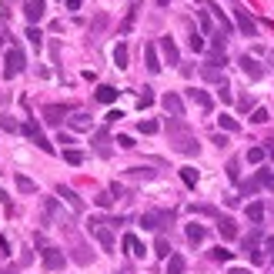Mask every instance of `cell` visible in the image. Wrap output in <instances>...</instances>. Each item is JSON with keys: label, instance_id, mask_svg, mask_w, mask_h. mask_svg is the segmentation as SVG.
Returning a JSON list of instances; mask_svg holds the SVG:
<instances>
[{"label": "cell", "instance_id": "obj_8", "mask_svg": "<svg viewBox=\"0 0 274 274\" xmlns=\"http://www.w3.org/2000/svg\"><path fill=\"white\" fill-rule=\"evenodd\" d=\"M67 110H71V107H60V104H47V107H44V121H47V124H60Z\"/></svg>", "mask_w": 274, "mask_h": 274}, {"label": "cell", "instance_id": "obj_36", "mask_svg": "<svg viewBox=\"0 0 274 274\" xmlns=\"http://www.w3.org/2000/svg\"><path fill=\"white\" fill-rule=\"evenodd\" d=\"M204 80H214V84H218V80H221V71H218V67H204Z\"/></svg>", "mask_w": 274, "mask_h": 274}, {"label": "cell", "instance_id": "obj_45", "mask_svg": "<svg viewBox=\"0 0 274 274\" xmlns=\"http://www.w3.org/2000/svg\"><path fill=\"white\" fill-rule=\"evenodd\" d=\"M227 177H231V181H238V161H231V164H227Z\"/></svg>", "mask_w": 274, "mask_h": 274}, {"label": "cell", "instance_id": "obj_23", "mask_svg": "<svg viewBox=\"0 0 274 274\" xmlns=\"http://www.w3.org/2000/svg\"><path fill=\"white\" fill-rule=\"evenodd\" d=\"M114 64H117L121 71L127 67V47H124V44H117V47H114Z\"/></svg>", "mask_w": 274, "mask_h": 274}, {"label": "cell", "instance_id": "obj_47", "mask_svg": "<svg viewBox=\"0 0 274 274\" xmlns=\"http://www.w3.org/2000/svg\"><path fill=\"white\" fill-rule=\"evenodd\" d=\"M264 150H268V157L274 161V141H268V147H264Z\"/></svg>", "mask_w": 274, "mask_h": 274}, {"label": "cell", "instance_id": "obj_29", "mask_svg": "<svg viewBox=\"0 0 274 274\" xmlns=\"http://www.w3.org/2000/svg\"><path fill=\"white\" fill-rule=\"evenodd\" d=\"M264 157H268V150H264V147H251V150H248V161H251V164H261Z\"/></svg>", "mask_w": 274, "mask_h": 274}, {"label": "cell", "instance_id": "obj_10", "mask_svg": "<svg viewBox=\"0 0 274 274\" xmlns=\"http://www.w3.org/2000/svg\"><path fill=\"white\" fill-rule=\"evenodd\" d=\"M174 147H177V150H181V154H187V157H191V154H198V150H201V144H198V141H194V137H191V134H184L181 141H174Z\"/></svg>", "mask_w": 274, "mask_h": 274}, {"label": "cell", "instance_id": "obj_43", "mask_svg": "<svg viewBox=\"0 0 274 274\" xmlns=\"http://www.w3.org/2000/svg\"><path fill=\"white\" fill-rule=\"evenodd\" d=\"M117 144H121L124 150H127V147H134V137H127V134H121V137H117Z\"/></svg>", "mask_w": 274, "mask_h": 274}, {"label": "cell", "instance_id": "obj_34", "mask_svg": "<svg viewBox=\"0 0 274 274\" xmlns=\"http://www.w3.org/2000/svg\"><path fill=\"white\" fill-rule=\"evenodd\" d=\"M94 201H97V207H110V204H114V194H110V191H100Z\"/></svg>", "mask_w": 274, "mask_h": 274}, {"label": "cell", "instance_id": "obj_30", "mask_svg": "<svg viewBox=\"0 0 274 274\" xmlns=\"http://www.w3.org/2000/svg\"><path fill=\"white\" fill-rule=\"evenodd\" d=\"M154 254H157V257H171V244H167V238H157V244H154Z\"/></svg>", "mask_w": 274, "mask_h": 274}, {"label": "cell", "instance_id": "obj_37", "mask_svg": "<svg viewBox=\"0 0 274 274\" xmlns=\"http://www.w3.org/2000/svg\"><path fill=\"white\" fill-rule=\"evenodd\" d=\"M40 30H37V27H27V40H30V44H34V47H40Z\"/></svg>", "mask_w": 274, "mask_h": 274}, {"label": "cell", "instance_id": "obj_33", "mask_svg": "<svg viewBox=\"0 0 274 274\" xmlns=\"http://www.w3.org/2000/svg\"><path fill=\"white\" fill-rule=\"evenodd\" d=\"M207 10H211V14H214V17L221 20V27H224V30H231V20L224 17V10H221V7H214V3H211V7H207Z\"/></svg>", "mask_w": 274, "mask_h": 274}, {"label": "cell", "instance_id": "obj_2", "mask_svg": "<svg viewBox=\"0 0 274 274\" xmlns=\"http://www.w3.org/2000/svg\"><path fill=\"white\" fill-rule=\"evenodd\" d=\"M24 64H27L24 50L10 47V50H7V57H3V77H7V80H10V77H17V74L24 71Z\"/></svg>", "mask_w": 274, "mask_h": 274}, {"label": "cell", "instance_id": "obj_41", "mask_svg": "<svg viewBox=\"0 0 274 274\" xmlns=\"http://www.w3.org/2000/svg\"><path fill=\"white\" fill-rule=\"evenodd\" d=\"M137 104H141V107H147V104H154V94H150V91L144 87V94L137 97Z\"/></svg>", "mask_w": 274, "mask_h": 274}, {"label": "cell", "instance_id": "obj_11", "mask_svg": "<svg viewBox=\"0 0 274 274\" xmlns=\"http://www.w3.org/2000/svg\"><path fill=\"white\" fill-rule=\"evenodd\" d=\"M161 50H164L167 64H181V60H177V44H174V37H161Z\"/></svg>", "mask_w": 274, "mask_h": 274}, {"label": "cell", "instance_id": "obj_9", "mask_svg": "<svg viewBox=\"0 0 274 274\" xmlns=\"http://www.w3.org/2000/svg\"><path fill=\"white\" fill-rule=\"evenodd\" d=\"M164 110L174 114V117H184V100L177 97V94H164Z\"/></svg>", "mask_w": 274, "mask_h": 274}, {"label": "cell", "instance_id": "obj_39", "mask_svg": "<svg viewBox=\"0 0 274 274\" xmlns=\"http://www.w3.org/2000/svg\"><path fill=\"white\" fill-rule=\"evenodd\" d=\"M264 121H268V110H264V107H257L254 114H251V124H264Z\"/></svg>", "mask_w": 274, "mask_h": 274}, {"label": "cell", "instance_id": "obj_20", "mask_svg": "<svg viewBox=\"0 0 274 274\" xmlns=\"http://www.w3.org/2000/svg\"><path fill=\"white\" fill-rule=\"evenodd\" d=\"M184 268H187V261H184L181 254H171V257H167V274H184Z\"/></svg>", "mask_w": 274, "mask_h": 274}, {"label": "cell", "instance_id": "obj_46", "mask_svg": "<svg viewBox=\"0 0 274 274\" xmlns=\"http://www.w3.org/2000/svg\"><path fill=\"white\" fill-rule=\"evenodd\" d=\"M67 10H80V0H67Z\"/></svg>", "mask_w": 274, "mask_h": 274}, {"label": "cell", "instance_id": "obj_13", "mask_svg": "<svg viewBox=\"0 0 274 274\" xmlns=\"http://www.w3.org/2000/svg\"><path fill=\"white\" fill-rule=\"evenodd\" d=\"M124 248H127L130 257H144V251H147V248H144L137 238H134V234H124Z\"/></svg>", "mask_w": 274, "mask_h": 274}, {"label": "cell", "instance_id": "obj_28", "mask_svg": "<svg viewBox=\"0 0 274 274\" xmlns=\"http://www.w3.org/2000/svg\"><path fill=\"white\" fill-rule=\"evenodd\" d=\"M64 161H67V164H84V154H80V150H74V147H67V150H64Z\"/></svg>", "mask_w": 274, "mask_h": 274}, {"label": "cell", "instance_id": "obj_24", "mask_svg": "<svg viewBox=\"0 0 274 274\" xmlns=\"http://www.w3.org/2000/svg\"><path fill=\"white\" fill-rule=\"evenodd\" d=\"M17 191H20V194H34V191H37V184L30 181V177H24V174H17Z\"/></svg>", "mask_w": 274, "mask_h": 274}, {"label": "cell", "instance_id": "obj_38", "mask_svg": "<svg viewBox=\"0 0 274 274\" xmlns=\"http://www.w3.org/2000/svg\"><path fill=\"white\" fill-rule=\"evenodd\" d=\"M191 50H194V54H201V50H204V40H201V34H191Z\"/></svg>", "mask_w": 274, "mask_h": 274}, {"label": "cell", "instance_id": "obj_15", "mask_svg": "<svg viewBox=\"0 0 274 274\" xmlns=\"http://www.w3.org/2000/svg\"><path fill=\"white\" fill-rule=\"evenodd\" d=\"M218 231H221V238H227V241L238 238V224H234L231 218H221V221H218Z\"/></svg>", "mask_w": 274, "mask_h": 274}, {"label": "cell", "instance_id": "obj_1", "mask_svg": "<svg viewBox=\"0 0 274 274\" xmlns=\"http://www.w3.org/2000/svg\"><path fill=\"white\" fill-rule=\"evenodd\" d=\"M87 231L100 241L104 251H114V234H110V227H107V221H104V218H91V221H87Z\"/></svg>", "mask_w": 274, "mask_h": 274}, {"label": "cell", "instance_id": "obj_51", "mask_svg": "<svg viewBox=\"0 0 274 274\" xmlns=\"http://www.w3.org/2000/svg\"><path fill=\"white\" fill-rule=\"evenodd\" d=\"M268 248H271V251H274V238H268Z\"/></svg>", "mask_w": 274, "mask_h": 274}, {"label": "cell", "instance_id": "obj_21", "mask_svg": "<svg viewBox=\"0 0 274 274\" xmlns=\"http://www.w3.org/2000/svg\"><path fill=\"white\" fill-rule=\"evenodd\" d=\"M71 127L74 130H91V117H87V114H74V117H71Z\"/></svg>", "mask_w": 274, "mask_h": 274}, {"label": "cell", "instance_id": "obj_42", "mask_svg": "<svg viewBox=\"0 0 274 274\" xmlns=\"http://www.w3.org/2000/svg\"><path fill=\"white\" fill-rule=\"evenodd\" d=\"M221 100H224V104H231V100H234V94H231V87H227V84H224V87H221V94H218Z\"/></svg>", "mask_w": 274, "mask_h": 274}, {"label": "cell", "instance_id": "obj_52", "mask_svg": "<svg viewBox=\"0 0 274 274\" xmlns=\"http://www.w3.org/2000/svg\"><path fill=\"white\" fill-rule=\"evenodd\" d=\"M0 44H3V34H0Z\"/></svg>", "mask_w": 274, "mask_h": 274}, {"label": "cell", "instance_id": "obj_3", "mask_svg": "<svg viewBox=\"0 0 274 274\" xmlns=\"http://www.w3.org/2000/svg\"><path fill=\"white\" fill-rule=\"evenodd\" d=\"M167 221H174V211H147V214H141V227L144 231H161Z\"/></svg>", "mask_w": 274, "mask_h": 274}, {"label": "cell", "instance_id": "obj_49", "mask_svg": "<svg viewBox=\"0 0 274 274\" xmlns=\"http://www.w3.org/2000/svg\"><path fill=\"white\" fill-rule=\"evenodd\" d=\"M0 201H3L7 207H10V198H7V191H3V187H0Z\"/></svg>", "mask_w": 274, "mask_h": 274}, {"label": "cell", "instance_id": "obj_48", "mask_svg": "<svg viewBox=\"0 0 274 274\" xmlns=\"http://www.w3.org/2000/svg\"><path fill=\"white\" fill-rule=\"evenodd\" d=\"M227 274H251V271H248V268H231Z\"/></svg>", "mask_w": 274, "mask_h": 274}, {"label": "cell", "instance_id": "obj_40", "mask_svg": "<svg viewBox=\"0 0 274 274\" xmlns=\"http://www.w3.org/2000/svg\"><path fill=\"white\" fill-rule=\"evenodd\" d=\"M0 127H3V130H10V134H14V130H17V121H14V117H0Z\"/></svg>", "mask_w": 274, "mask_h": 274}, {"label": "cell", "instance_id": "obj_19", "mask_svg": "<svg viewBox=\"0 0 274 274\" xmlns=\"http://www.w3.org/2000/svg\"><path fill=\"white\" fill-rule=\"evenodd\" d=\"M137 10H141V3H130L127 17H124V24H121V37H124V34H130V27H134V20H137Z\"/></svg>", "mask_w": 274, "mask_h": 274}, {"label": "cell", "instance_id": "obj_50", "mask_svg": "<svg viewBox=\"0 0 274 274\" xmlns=\"http://www.w3.org/2000/svg\"><path fill=\"white\" fill-rule=\"evenodd\" d=\"M167 3H171V0H157V7H167Z\"/></svg>", "mask_w": 274, "mask_h": 274}, {"label": "cell", "instance_id": "obj_12", "mask_svg": "<svg viewBox=\"0 0 274 274\" xmlns=\"http://www.w3.org/2000/svg\"><path fill=\"white\" fill-rule=\"evenodd\" d=\"M94 97H97L100 104H114V100H117V87H110V84H100V87L94 91Z\"/></svg>", "mask_w": 274, "mask_h": 274}, {"label": "cell", "instance_id": "obj_18", "mask_svg": "<svg viewBox=\"0 0 274 274\" xmlns=\"http://www.w3.org/2000/svg\"><path fill=\"white\" fill-rule=\"evenodd\" d=\"M204 238H207L204 224H187V241H191V244H201Z\"/></svg>", "mask_w": 274, "mask_h": 274}, {"label": "cell", "instance_id": "obj_4", "mask_svg": "<svg viewBox=\"0 0 274 274\" xmlns=\"http://www.w3.org/2000/svg\"><path fill=\"white\" fill-rule=\"evenodd\" d=\"M234 20H238V27H241L244 37H257V24H254V17H251L248 7H234Z\"/></svg>", "mask_w": 274, "mask_h": 274}, {"label": "cell", "instance_id": "obj_17", "mask_svg": "<svg viewBox=\"0 0 274 274\" xmlns=\"http://www.w3.org/2000/svg\"><path fill=\"white\" fill-rule=\"evenodd\" d=\"M191 100H194L201 110H211V107H214V100H211V94H207V91H191Z\"/></svg>", "mask_w": 274, "mask_h": 274}, {"label": "cell", "instance_id": "obj_32", "mask_svg": "<svg viewBox=\"0 0 274 274\" xmlns=\"http://www.w3.org/2000/svg\"><path fill=\"white\" fill-rule=\"evenodd\" d=\"M218 124H221V127H224V130H231V134L238 130V121H234L231 114H224V117H218Z\"/></svg>", "mask_w": 274, "mask_h": 274}, {"label": "cell", "instance_id": "obj_16", "mask_svg": "<svg viewBox=\"0 0 274 274\" xmlns=\"http://www.w3.org/2000/svg\"><path fill=\"white\" fill-rule=\"evenodd\" d=\"M241 71L248 74V77H261V74H264V71H261V64H257L254 57H241Z\"/></svg>", "mask_w": 274, "mask_h": 274}, {"label": "cell", "instance_id": "obj_6", "mask_svg": "<svg viewBox=\"0 0 274 274\" xmlns=\"http://www.w3.org/2000/svg\"><path fill=\"white\" fill-rule=\"evenodd\" d=\"M44 10H47V3H44V0H24V14H27L30 24H37V20L44 17Z\"/></svg>", "mask_w": 274, "mask_h": 274}, {"label": "cell", "instance_id": "obj_25", "mask_svg": "<svg viewBox=\"0 0 274 274\" xmlns=\"http://www.w3.org/2000/svg\"><path fill=\"white\" fill-rule=\"evenodd\" d=\"M198 20H201L204 37H214V27H211V14H207V10H198Z\"/></svg>", "mask_w": 274, "mask_h": 274}, {"label": "cell", "instance_id": "obj_7", "mask_svg": "<svg viewBox=\"0 0 274 274\" xmlns=\"http://www.w3.org/2000/svg\"><path fill=\"white\" fill-rule=\"evenodd\" d=\"M57 198H64V201L71 204V211H77V214H80V211H84V201H80V198H77V194H74L71 187H64V184H60V187H57Z\"/></svg>", "mask_w": 274, "mask_h": 274}, {"label": "cell", "instance_id": "obj_5", "mask_svg": "<svg viewBox=\"0 0 274 274\" xmlns=\"http://www.w3.org/2000/svg\"><path fill=\"white\" fill-rule=\"evenodd\" d=\"M40 257H44V268L47 271H60L64 264H67V257L60 248H40Z\"/></svg>", "mask_w": 274, "mask_h": 274}, {"label": "cell", "instance_id": "obj_14", "mask_svg": "<svg viewBox=\"0 0 274 274\" xmlns=\"http://www.w3.org/2000/svg\"><path fill=\"white\" fill-rule=\"evenodd\" d=\"M144 60H147V71H150V74L161 71V60H157V47H154V44H147V47H144Z\"/></svg>", "mask_w": 274, "mask_h": 274}, {"label": "cell", "instance_id": "obj_31", "mask_svg": "<svg viewBox=\"0 0 274 274\" xmlns=\"http://www.w3.org/2000/svg\"><path fill=\"white\" fill-rule=\"evenodd\" d=\"M137 130H141V134H157V130H161V124H157V121H141V124H137Z\"/></svg>", "mask_w": 274, "mask_h": 274}, {"label": "cell", "instance_id": "obj_22", "mask_svg": "<svg viewBox=\"0 0 274 274\" xmlns=\"http://www.w3.org/2000/svg\"><path fill=\"white\" fill-rule=\"evenodd\" d=\"M181 181L187 187H198V167H181Z\"/></svg>", "mask_w": 274, "mask_h": 274}, {"label": "cell", "instance_id": "obj_26", "mask_svg": "<svg viewBox=\"0 0 274 274\" xmlns=\"http://www.w3.org/2000/svg\"><path fill=\"white\" fill-rule=\"evenodd\" d=\"M127 177H134V181H150V177H154V171H147V167H130Z\"/></svg>", "mask_w": 274, "mask_h": 274}, {"label": "cell", "instance_id": "obj_27", "mask_svg": "<svg viewBox=\"0 0 274 274\" xmlns=\"http://www.w3.org/2000/svg\"><path fill=\"white\" fill-rule=\"evenodd\" d=\"M248 218H251V221H257V224H261V218H264V204H261V201L248 204Z\"/></svg>", "mask_w": 274, "mask_h": 274}, {"label": "cell", "instance_id": "obj_44", "mask_svg": "<svg viewBox=\"0 0 274 274\" xmlns=\"http://www.w3.org/2000/svg\"><path fill=\"white\" fill-rule=\"evenodd\" d=\"M110 194H114V198H127V191H124L121 184H110Z\"/></svg>", "mask_w": 274, "mask_h": 274}, {"label": "cell", "instance_id": "obj_35", "mask_svg": "<svg viewBox=\"0 0 274 274\" xmlns=\"http://www.w3.org/2000/svg\"><path fill=\"white\" fill-rule=\"evenodd\" d=\"M211 257H214V261H231V257H234V251H227V248H214V251H211Z\"/></svg>", "mask_w": 274, "mask_h": 274}]
</instances>
